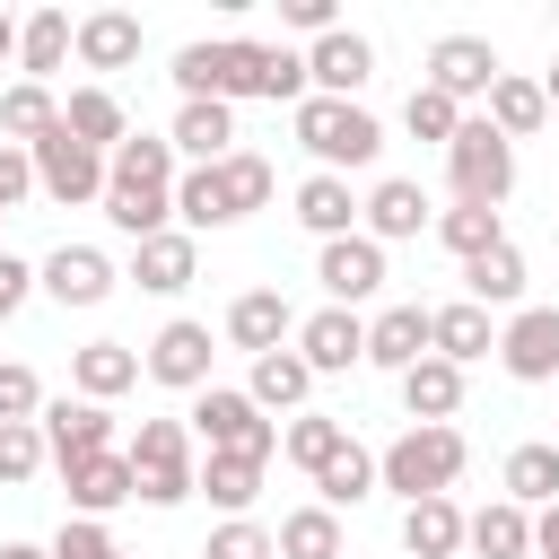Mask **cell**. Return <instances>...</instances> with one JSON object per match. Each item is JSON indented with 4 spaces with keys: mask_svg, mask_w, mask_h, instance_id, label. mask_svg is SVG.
Listing matches in <instances>:
<instances>
[{
    "mask_svg": "<svg viewBox=\"0 0 559 559\" xmlns=\"http://www.w3.org/2000/svg\"><path fill=\"white\" fill-rule=\"evenodd\" d=\"M105 183H140V192H175V140H122L105 157Z\"/></svg>",
    "mask_w": 559,
    "mask_h": 559,
    "instance_id": "31",
    "label": "cell"
},
{
    "mask_svg": "<svg viewBox=\"0 0 559 559\" xmlns=\"http://www.w3.org/2000/svg\"><path fill=\"white\" fill-rule=\"evenodd\" d=\"M358 498H376V454H367V445H341V454L314 472V507L341 515V507H358Z\"/></svg>",
    "mask_w": 559,
    "mask_h": 559,
    "instance_id": "36",
    "label": "cell"
},
{
    "mask_svg": "<svg viewBox=\"0 0 559 559\" xmlns=\"http://www.w3.org/2000/svg\"><path fill=\"white\" fill-rule=\"evenodd\" d=\"M26 192H35V157H26V148H9V140H0V210H17V201H26Z\"/></svg>",
    "mask_w": 559,
    "mask_h": 559,
    "instance_id": "48",
    "label": "cell"
},
{
    "mask_svg": "<svg viewBox=\"0 0 559 559\" xmlns=\"http://www.w3.org/2000/svg\"><path fill=\"white\" fill-rule=\"evenodd\" d=\"M44 297L52 306H105L114 297V262L96 253V245H61V253H44Z\"/></svg>",
    "mask_w": 559,
    "mask_h": 559,
    "instance_id": "14",
    "label": "cell"
},
{
    "mask_svg": "<svg viewBox=\"0 0 559 559\" xmlns=\"http://www.w3.org/2000/svg\"><path fill=\"white\" fill-rule=\"evenodd\" d=\"M367 79H376V44H367V35L332 26V35L306 44V87H314V96H349V105H358Z\"/></svg>",
    "mask_w": 559,
    "mask_h": 559,
    "instance_id": "8",
    "label": "cell"
},
{
    "mask_svg": "<svg viewBox=\"0 0 559 559\" xmlns=\"http://www.w3.org/2000/svg\"><path fill=\"white\" fill-rule=\"evenodd\" d=\"M314 280H323V297H332V306H349V314H358V297H376V288H384V245L349 227V236H332V245L314 253Z\"/></svg>",
    "mask_w": 559,
    "mask_h": 559,
    "instance_id": "7",
    "label": "cell"
},
{
    "mask_svg": "<svg viewBox=\"0 0 559 559\" xmlns=\"http://www.w3.org/2000/svg\"><path fill=\"white\" fill-rule=\"evenodd\" d=\"M288 332H297V314H288V297H280V288H245V297L227 306V341H236V349H253V358H262V349H280Z\"/></svg>",
    "mask_w": 559,
    "mask_h": 559,
    "instance_id": "21",
    "label": "cell"
},
{
    "mask_svg": "<svg viewBox=\"0 0 559 559\" xmlns=\"http://www.w3.org/2000/svg\"><path fill=\"white\" fill-rule=\"evenodd\" d=\"M402 122H411V140H437V148H445V140L463 131V105H454V96H437V87H411Z\"/></svg>",
    "mask_w": 559,
    "mask_h": 559,
    "instance_id": "44",
    "label": "cell"
},
{
    "mask_svg": "<svg viewBox=\"0 0 559 559\" xmlns=\"http://www.w3.org/2000/svg\"><path fill=\"white\" fill-rule=\"evenodd\" d=\"M87 70H131L140 61V17L131 9H96V17H79V44H70Z\"/></svg>",
    "mask_w": 559,
    "mask_h": 559,
    "instance_id": "23",
    "label": "cell"
},
{
    "mask_svg": "<svg viewBox=\"0 0 559 559\" xmlns=\"http://www.w3.org/2000/svg\"><path fill=\"white\" fill-rule=\"evenodd\" d=\"M26 157H35V192H52L61 210H79V201H105V157H96V148H79L61 122H52V131H44Z\"/></svg>",
    "mask_w": 559,
    "mask_h": 559,
    "instance_id": "6",
    "label": "cell"
},
{
    "mask_svg": "<svg viewBox=\"0 0 559 559\" xmlns=\"http://www.w3.org/2000/svg\"><path fill=\"white\" fill-rule=\"evenodd\" d=\"M61 131H70L79 148H96V157H114V148L131 140V122H122V96H114V87H79V96L61 105Z\"/></svg>",
    "mask_w": 559,
    "mask_h": 559,
    "instance_id": "20",
    "label": "cell"
},
{
    "mask_svg": "<svg viewBox=\"0 0 559 559\" xmlns=\"http://www.w3.org/2000/svg\"><path fill=\"white\" fill-rule=\"evenodd\" d=\"M26 288H35V271H26L17 253H0V323H9L17 306H26Z\"/></svg>",
    "mask_w": 559,
    "mask_h": 559,
    "instance_id": "49",
    "label": "cell"
},
{
    "mask_svg": "<svg viewBox=\"0 0 559 559\" xmlns=\"http://www.w3.org/2000/svg\"><path fill=\"white\" fill-rule=\"evenodd\" d=\"M0 419H44V384H35V367H0Z\"/></svg>",
    "mask_w": 559,
    "mask_h": 559,
    "instance_id": "47",
    "label": "cell"
},
{
    "mask_svg": "<svg viewBox=\"0 0 559 559\" xmlns=\"http://www.w3.org/2000/svg\"><path fill=\"white\" fill-rule=\"evenodd\" d=\"M0 559H52L44 542H0Z\"/></svg>",
    "mask_w": 559,
    "mask_h": 559,
    "instance_id": "52",
    "label": "cell"
},
{
    "mask_svg": "<svg viewBox=\"0 0 559 559\" xmlns=\"http://www.w3.org/2000/svg\"><path fill=\"white\" fill-rule=\"evenodd\" d=\"M61 480H70V515H96V524H105L114 507H131V454H122V445H114V454L70 463Z\"/></svg>",
    "mask_w": 559,
    "mask_h": 559,
    "instance_id": "16",
    "label": "cell"
},
{
    "mask_svg": "<svg viewBox=\"0 0 559 559\" xmlns=\"http://www.w3.org/2000/svg\"><path fill=\"white\" fill-rule=\"evenodd\" d=\"M489 79H498V52H489V35H437L428 44V79L419 87H437V96H489Z\"/></svg>",
    "mask_w": 559,
    "mask_h": 559,
    "instance_id": "10",
    "label": "cell"
},
{
    "mask_svg": "<svg viewBox=\"0 0 559 559\" xmlns=\"http://www.w3.org/2000/svg\"><path fill=\"white\" fill-rule=\"evenodd\" d=\"M192 428H201V445H210V454H253V463H271V454H280V419H262V411H253V393H236V384H201Z\"/></svg>",
    "mask_w": 559,
    "mask_h": 559,
    "instance_id": "5",
    "label": "cell"
},
{
    "mask_svg": "<svg viewBox=\"0 0 559 559\" xmlns=\"http://www.w3.org/2000/svg\"><path fill=\"white\" fill-rule=\"evenodd\" d=\"M358 218H367V236H376V245H402V236H419V227H428V192H419L411 175H384V183L358 201Z\"/></svg>",
    "mask_w": 559,
    "mask_h": 559,
    "instance_id": "17",
    "label": "cell"
},
{
    "mask_svg": "<svg viewBox=\"0 0 559 559\" xmlns=\"http://www.w3.org/2000/svg\"><path fill=\"white\" fill-rule=\"evenodd\" d=\"M201 559H280V550H271V533H262L253 515H227V524L210 533V550H201Z\"/></svg>",
    "mask_w": 559,
    "mask_h": 559,
    "instance_id": "45",
    "label": "cell"
},
{
    "mask_svg": "<svg viewBox=\"0 0 559 559\" xmlns=\"http://www.w3.org/2000/svg\"><path fill=\"white\" fill-rule=\"evenodd\" d=\"M52 559H122V550H114V533H105L96 515H70V524L52 533Z\"/></svg>",
    "mask_w": 559,
    "mask_h": 559,
    "instance_id": "46",
    "label": "cell"
},
{
    "mask_svg": "<svg viewBox=\"0 0 559 559\" xmlns=\"http://www.w3.org/2000/svg\"><path fill=\"white\" fill-rule=\"evenodd\" d=\"M288 114H297V148L314 157V175L376 166V148H384V122L367 105H349V96H297Z\"/></svg>",
    "mask_w": 559,
    "mask_h": 559,
    "instance_id": "1",
    "label": "cell"
},
{
    "mask_svg": "<svg viewBox=\"0 0 559 559\" xmlns=\"http://www.w3.org/2000/svg\"><path fill=\"white\" fill-rule=\"evenodd\" d=\"M533 550H542V559H559V507H542V515H533Z\"/></svg>",
    "mask_w": 559,
    "mask_h": 559,
    "instance_id": "51",
    "label": "cell"
},
{
    "mask_svg": "<svg viewBox=\"0 0 559 559\" xmlns=\"http://www.w3.org/2000/svg\"><path fill=\"white\" fill-rule=\"evenodd\" d=\"M122 454H131V498L140 507H183L192 498V437H183V419H140V437Z\"/></svg>",
    "mask_w": 559,
    "mask_h": 559,
    "instance_id": "3",
    "label": "cell"
},
{
    "mask_svg": "<svg viewBox=\"0 0 559 559\" xmlns=\"http://www.w3.org/2000/svg\"><path fill=\"white\" fill-rule=\"evenodd\" d=\"M402 402H411V428H454V411H463V367H445L437 349L402 376Z\"/></svg>",
    "mask_w": 559,
    "mask_h": 559,
    "instance_id": "19",
    "label": "cell"
},
{
    "mask_svg": "<svg viewBox=\"0 0 559 559\" xmlns=\"http://www.w3.org/2000/svg\"><path fill=\"white\" fill-rule=\"evenodd\" d=\"M437 245L472 262V253H489V245H507V227H498V210H472V201H454V210L437 218Z\"/></svg>",
    "mask_w": 559,
    "mask_h": 559,
    "instance_id": "42",
    "label": "cell"
},
{
    "mask_svg": "<svg viewBox=\"0 0 559 559\" xmlns=\"http://www.w3.org/2000/svg\"><path fill=\"white\" fill-rule=\"evenodd\" d=\"M44 454L70 472V463H87V454H114V411L105 402H44Z\"/></svg>",
    "mask_w": 559,
    "mask_h": 559,
    "instance_id": "9",
    "label": "cell"
},
{
    "mask_svg": "<svg viewBox=\"0 0 559 559\" xmlns=\"http://www.w3.org/2000/svg\"><path fill=\"white\" fill-rule=\"evenodd\" d=\"M542 105H550V114H559V61H550V79H542Z\"/></svg>",
    "mask_w": 559,
    "mask_h": 559,
    "instance_id": "54",
    "label": "cell"
},
{
    "mask_svg": "<svg viewBox=\"0 0 559 559\" xmlns=\"http://www.w3.org/2000/svg\"><path fill=\"white\" fill-rule=\"evenodd\" d=\"M192 489H210V507L245 515V507L262 498V463H253V454H210V463L192 472Z\"/></svg>",
    "mask_w": 559,
    "mask_h": 559,
    "instance_id": "35",
    "label": "cell"
},
{
    "mask_svg": "<svg viewBox=\"0 0 559 559\" xmlns=\"http://www.w3.org/2000/svg\"><path fill=\"white\" fill-rule=\"evenodd\" d=\"M70 384H79V402H114V393L140 384V349H122V341H87V349H70Z\"/></svg>",
    "mask_w": 559,
    "mask_h": 559,
    "instance_id": "22",
    "label": "cell"
},
{
    "mask_svg": "<svg viewBox=\"0 0 559 559\" xmlns=\"http://www.w3.org/2000/svg\"><path fill=\"white\" fill-rule=\"evenodd\" d=\"M463 542H472L480 559H524V550H533V515H524L515 498H498V507L463 515Z\"/></svg>",
    "mask_w": 559,
    "mask_h": 559,
    "instance_id": "29",
    "label": "cell"
},
{
    "mask_svg": "<svg viewBox=\"0 0 559 559\" xmlns=\"http://www.w3.org/2000/svg\"><path fill=\"white\" fill-rule=\"evenodd\" d=\"M341 445H349V428H341L332 411H297V419L280 428V454H288V463H297L306 480H314V472H323V463H332Z\"/></svg>",
    "mask_w": 559,
    "mask_h": 559,
    "instance_id": "33",
    "label": "cell"
},
{
    "mask_svg": "<svg viewBox=\"0 0 559 559\" xmlns=\"http://www.w3.org/2000/svg\"><path fill=\"white\" fill-rule=\"evenodd\" d=\"M218 183H227V210H236V218H253V210L271 201V183H280V175H271V157L227 148V157H218Z\"/></svg>",
    "mask_w": 559,
    "mask_h": 559,
    "instance_id": "41",
    "label": "cell"
},
{
    "mask_svg": "<svg viewBox=\"0 0 559 559\" xmlns=\"http://www.w3.org/2000/svg\"><path fill=\"white\" fill-rule=\"evenodd\" d=\"M428 349H437L445 367H472V358H489V349H498V332H489V306H472V297H454V306H428Z\"/></svg>",
    "mask_w": 559,
    "mask_h": 559,
    "instance_id": "15",
    "label": "cell"
},
{
    "mask_svg": "<svg viewBox=\"0 0 559 559\" xmlns=\"http://www.w3.org/2000/svg\"><path fill=\"white\" fill-rule=\"evenodd\" d=\"M61 122V105H52V87H35V79H17L9 96H0V131H9V148H35L44 131Z\"/></svg>",
    "mask_w": 559,
    "mask_h": 559,
    "instance_id": "39",
    "label": "cell"
},
{
    "mask_svg": "<svg viewBox=\"0 0 559 559\" xmlns=\"http://www.w3.org/2000/svg\"><path fill=\"white\" fill-rule=\"evenodd\" d=\"M463 463H472L463 428H402V437L376 454V480L402 489V507H411V498H445V489L463 480Z\"/></svg>",
    "mask_w": 559,
    "mask_h": 559,
    "instance_id": "2",
    "label": "cell"
},
{
    "mask_svg": "<svg viewBox=\"0 0 559 559\" xmlns=\"http://www.w3.org/2000/svg\"><path fill=\"white\" fill-rule=\"evenodd\" d=\"M480 122H489L498 140H524V131H542V122H550V105H542V87H533V79L498 70V79H489V114H480Z\"/></svg>",
    "mask_w": 559,
    "mask_h": 559,
    "instance_id": "28",
    "label": "cell"
},
{
    "mask_svg": "<svg viewBox=\"0 0 559 559\" xmlns=\"http://www.w3.org/2000/svg\"><path fill=\"white\" fill-rule=\"evenodd\" d=\"M271 550L280 559H341V515L332 507H297V515H280Z\"/></svg>",
    "mask_w": 559,
    "mask_h": 559,
    "instance_id": "38",
    "label": "cell"
},
{
    "mask_svg": "<svg viewBox=\"0 0 559 559\" xmlns=\"http://www.w3.org/2000/svg\"><path fill=\"white\" fill-rule=\"evenodd\" d=\"M280 17L306 26V35H332V0H280Z\"/></svg>",
    "mask_w": 559,
    "mask_h": 559,
    "instance_id": "50",
    "label": "cell"
},
{
    "mask_svg": "<svg viewBox=\"0 0 559 559\" xmlns=\"http://www.w3.org/2000/svg\"><path fill=\"white\" fill-rule=\"evenodd\" d=\"M463 280H472V306H515L524 297V253L515 245H489V253L463 262Z\"/></svg>",
    "mask_w": 559,
    "mask_h": 559,
    "instance_id": "40",
    "label": "cell"
},
{
    "mask_svg": "<svg viewBox=\"0 0 559 559\" xmlns=\"http://www.w3.org/2000/svg\"><path fill=\"white\" fill-rule=\"evenodd\" d=\"M70 44H79L70 9H35V17L17 26V61H26V79L44 87V70H61V61H70Z\"/></svg>",
    "mask_w": 559,
    "mask_h": 559,
    "instance_id": "30",
    "label": "cell"
},
{
    "mask_svg": "<svg viewBox=\"0 0 559 559\" xmlns=\"http://www.w3.org/2000/svg\"><path fill=\"white\" fill-rule=\"evenodd\" d=\"M297 358H306L314 376H349V367L367 358V323H358L349 306H323V314L297 323Z\"/></svg>",
    "mask_w": 559,
    "mask_h": 559,
    "instance_id": "13",
    "label": "cell"
},
{
    "mask_svg": "<svg viewBox=\"0 0 559 559\" xmlns=\"http://www.w3.org/2000/svg\"><path fill=\"white\" fill-rule=\"evenodd\" d=\"M507 498L533 515V507H559V445H515L507 454Z\"/></svg>",
    "mask_w": 559,
    "mask_h": 559,
    "instance_id": "37",
    "label": "cell"
},
{
    "mask_svg": "<svg viewBox=\"0 0 559 559\" xmlns=\"http://www.w3.org/2000/svg\"><path fill=\"white\" fill-rule=\"evenodd\" d=\"M498 358L515 384H550L559 376V306H524L507 332H498Z\"/></svg>",
    "mask_w": 559,
    "mask_h": 559,
    "instance_id": "12",
    "label": "cell"
},
{
    "mask_svg": "<svg viewBox=\"0 0 559 559\" xmlns=\"http://www.w3.org/2000/svg\"><path fill=\"white\" fill-rule=\"evenodd\" d=\"M445 175H454V201L498 210V201L515 192V140H498L489 122H472V114H463V131L445 140Z\"/></svg>",
    "mask_w": 559,
    "mask_h": 559,
    "instance_id": "4",
    "label": "cell"
},
{
    "mask_svg": "<svg viewBox=\"0 0 559 559\" xmlns=\"http://www.w3.org/2000/svg\"><path fill=\"white\" fill-rule=\"evenodd\" d=\"M402 550L411 559H454L463 550V507L454 498H411L402 507Z\"/></svg>",
    "mask_w": 559,
    "mask_h": 559,
    "instance_id": "26",
    "label": "cell"
},
{
    "mask_svg": "<svg viewBox=\"0 0 559 559\" xmlns=\"http://www.w3.org/2000/svg\"><path fill=\"white\" fill-rule=\"evenodd\" d=\"M166 140H175V157L218 166V157L236 148V105H210V96H201V105H183V114H175V131H166Z\"/></svg>",
    "mask_w": 559,
    "mask_h": 559,
    "instance_id": "24",
    "label": "cell"
},
{
    "mask_svg": "<svg viewBox=\"0 0 559 559\" xmlns=\"http://www.w3.org/2000/svg\"><path fill=\"white\" fill-rule=\"evenodd\" d=\"M35 472H44V428L35 419H0V489H17Z\"/></svg>",
    "mask_w": 559,
    "mask_h": 559,
    "instance_id": "43",
    "label": "cell"
},
{
    "mask_svg": "<svg viewBox=\"0 0 559 559\" xmlns=\"http://www.w3.org/2000/svg\"><path fill=\"white\" fill-rule=\"evenodd\" d=\"M245 393H253V411H306V393H314V367H306L297 349H262Z\"/></svg>",
    "mask_w": 559,
    "mask_h": 559,
    "instance_id": "27",
    "label": "cell"
},
{
    "mask_svg": "<svg viewBox=\"0 0 559 559\" xmlns=\"http://www.w3.org/2000/svg\"><path fill=\"white\" fill-rule=\"evenodd\" d=\"M131 280H140L148 297H175V288H192V236H183V227H166V236H140V245H131Z\"/></svg>",
    "mask_w": 559,
    "mask_h": 559,
    "instance_id": "25",
    "label": "cell"
},
{
    "mask_svg": "<svg viewBox=\"0 0 559 559\" xmlns=\"http://www.w3.org/2000/svg\"><path fill=\"white\" fill-rule=\"evenodd\" d=\"M419 358H428V306H384V314L367 323V367L411 376Z\"/></svg>",
    "mask_w": 559,
    "mask_h": 559,
    "instance_id": "18",
    "label": "cell"
},
{
    "mask_svg": "<svg viewBox=\"0 0 559 559\" xmlns=\"http://www.w3.org/2000/svg\"><path fill=\"white\" fill-rule=\"evenodd\" d=\"M175 218H183V236H192V227H236L218 166H183V175H175Z\"/></svg>",
    "mask_w": 559,
    "mask_h": 559,
    "instance_id": "34",
    "label": "cell"
},
{
    "mask_svg": "<svg viewBox=\"0 0 559 559\" xmlns=\"http://www.w3.org/2000/svg\"><path fill=\"white\" fill-rule=\"evenodd\" d=\"M210 358H218V349H210V323L175 314V323L148 341V358H140V367H148L157 384H175V393H201V384H210Z\"/></svg>",
    "mask_w": 559,
    "mask_h": 559,
    "instance_id": "11",
    "label": "cell"
},
{
    "mask_svg": "<svg viewBox=\"0 0 559 559\" xmlns=\"http://www.w3.org/2000/svg\"><path fill=\"white\" fill-rule=\"evenodd\" d=\"M9 52H17V17L0 9V61H9Z\"/></svg>",
    "mask_w": 559,
    "mask_h": 559,
    "instance_id": "53",
    "label": "cell"
},
{
    "mask_svg": "<svg viewBox=\"0 0 559 559\" xmlns=\"http://www.w3.org/2000/svg\"><path fill=\"white\" fill-rule=\"evenodd\" d=\"M297 218L332 245V236H349V218H358V192H349V175H306L297 183Z\"/></svg>",
    "mask_w": 559,
    "mask_h": 559,
    "instance_id": "32",
    "label": "cell"
}]
</instances>
